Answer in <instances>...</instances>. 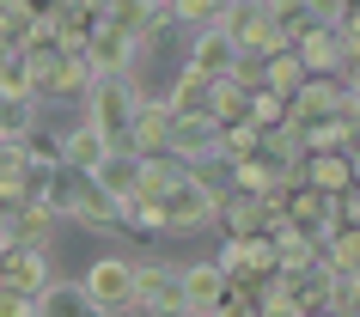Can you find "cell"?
<instances>
[{
	"label": "cell",
	"instance_id": "cell-37",
	"mask_svg": "<svg viewBox=\"0 0 360 317\" xmlns=\"http://www.w3.org/2000/svg\"><path fill=\"white\" fill-rule=\"evenodd\" d=\"M348 280H354V293H360V269H354V275H348Z\"/></svg>",
	"mask_w": 360,
	"mask_h": 317
},
{
	"label": "cell",
	"instance_id": "cell-6",
	"mask_svg": "<svg viewBox=\"0 0 360 317\" xmlns=\"http://www.w3.org/2000/svg\"><path fill=\"white\" fill-rule=\"evenodd\" d=\"M104 25L122 31L134 49H147V43H159V31L171 25V6H153V0H110V6H104Z\"/></svg>",
	"mask_w": 360,
	"mask_h": 317
},
{
	"label": "cell",
	"instance_id": "cell-26",
	"mask_svg": "<svg viewBox=\"0 0 360 317\" xmlns=\"http://www.w3.org/2000/svg\"><path fill=\"white\" fill-rule=\"evenodd\" d=\"M37 13H43V6L0 0V43H6V49H25V43H31V31H37Z\"/></svg>",
	"mask_w": 360,
	"mask_h": 317
},
{
	"label": "cell",
	"instance_id": "cell-16",
	"mask_svg": "<svg viewBox=\"0 0 360 317\" xmlns=\"http://www.w3.org/2000/svg\"><path fill=\"white\" fill-rule=\"evenodd\" d=\"M56 207L49 202H25L13 220H6V244H19V250H49V238H56Z\"/></svg>",
	"mask_w": 360,
	"mask_h": 317
},
{
	"label": "cell",
	"instance_id": "cell-12",
	"mask_svg": "<svg viewBox=\"0 0 360 317\" xmlns=\"http://www.w3.org/2000/svg\"><path fill=\"white\" fill-rule=\"evenodd\" d=\"M165 134H171V110H165V98H141V110H134L129 141H122V147H129L134 159H165Z\"/></svg>",
	"mask_w": 360,
	"mask_h": 317
},
{
	"label": "cell",
	"instance_id": "cell-10",
	"mask_svg": "<svg viewBox=\"0 0 360 317\" xmlns=\"http://www.w3.org/2000/svg\"><path fill=\"white\" fill-rule=\"evenodd\" d=\"M238 61H245V56H238V43H232L220 25H208V31H195V37H190V74H202L208 86H220Z\"/></svg>",
	"mask_w": 360,
	"mask_h": 317
},
{
	"label": "cell",
	"instance_id": "cell-15",
	"mask_svg": "<svg viewBox=\"0 0 360 317\" xmlns=\"http://www.w3.org/2000/svg\"><path fill=\"white\" fill-rule=\"evenodd\" d=\"M110 153H116V147H110V141H104L98 129H86V122L61 134V171H74V177H92V171L104 165Z\"/></svg>",
	"mask_w": 360,
	"mask_h": 317
},
{
	"label": "cell",
	"instance_id": "cell-28",
	"mask_svg": "<svg viewBox=\"0 0 360 317\" xmlns=\"http://www.w3.org/2000/svg\"><path fill=\"white\" fill-rule=\"evenodd\" d=\"M275 262H281V275H293V269H318V244L305 238V232H293V238L275 244Z\"/></svg>",
	"mask_w": 360,
	"mask_h": 317
},
{
	"label": "cell",
	"instance_id": "cell-19",
	"mask_svg": "<svg viewBox=\"0 0 360 317\" xmlns=\"http://www.w3.org/2000/svg\"><path fill=\"white\" fill-rule=\"evenodd\" d=\"M220 299H226V275H220L214 262H195V269H184V311H190V317H208Z\"/></svg>",
	"mask_w": 360,
	"mask_h": 317
},
{
	"label": "cell",
	"instance_id": "cell-13",
	"mask_svg": "<svg viewBox=\"0 0 360 317\" xmlns=\"http://www.w3.org/2000/svg\"><path fill=\"white\" fill-rule=\"evenodd\" d=\"M330 269H293V275H275V299H281V305H293V311L300 317H311V311H323V299H330Z\"/></svg>",
	"mask_w": 360,
	"mask_h": 317
},
{
	"label": "cell",
	"instance_id": "cell-20",
	"mask_svg": "<svg viewBox=\"0 0 360 317\" xmlns=\"http://www.w3.org/2000/svg\"><path fill=\"white\" fill-rule=\"evenodd\" d=\"M37 134V98L25 86H6L0 92V141H31Z\"/></svg>",
	"mask_w": 360,
	"mask_h": 317
},
{
	"label": "cell",
	"instance_id": "cell-31",
	"mask_svg": "<svg viewBox=\"0 0 360 317\" xmlns=\"http://www.w3.org/2000/svg\"><path fill=\"white\" fill-rule=\"evenodd\" d=\"M6 86H19V49L0 43V92H6Z\"/></svg>",
	"mask_w": 360,
	"mask_h": 317
},
{
	"label": "cell",
	"instance_id": "cell-36",
	"mask_svg": "<svg viewBox=\"0 0 360 317\" xmlns=\"http://www.w3.org/2000/svg\"><path fill=\"white\" fill-rule=\"evenodd\" d=\"M348 171H354V183H360V141L348 147Z\"/></svg>",
	"mask_w": 360,
	"mask_h": 317
},
{
	"label": "cell",
	"instance_id": "cell-9",
	"mask_svg": "<svg viewBox=\"0 0 360 317\" xmlns=\"http://www.w3.org/2000/svg\"><path fill=\"white\" fill-rule=\"evenodd\" d=\"M56 19V49L61 56H86V43L104 31V6L98 0H68V6H49Z\"/></svg>",
	"mask_w": 360,
	"mask_h": 317
},
{
	"label": "cell",
	"instance_id": "cell-30",
	"mask_svg": "<svg viewBox=\"0 0 360 317\" xmlns=\"http://www.w3.org/2000/svg\"><path fill=\"white\" fill-rule=\"evenodd\" d=\"M336 220L348 226V232H360V183H354V189H348V195L336 202Z\"/></svg>",
	"mask_w": 360,
	"mask_h": 317
},
{
	"label": "cell",
	"instance_id": "cell-14",
	"mask_svg": "<svg viewBox=\"0 0 360 317\" xmlns=\"http://www.w3.org/2000/svg\"><path fill=\"white\" fill-rule=\"evenodd\" d=\"M134 61H141V49H134L122 31H98L92 43H86V67H92V79H116V74H134Z\"/></svg>",
	"mask_w": 360,
	"mask_h": 317
},
{
	"label": "cell",
	"instance_id": "cell-2",
	"mask_svg": "<svg viewBox=\"0 0 360 317\" xmlns=\"http://www.w3.org/2000/svg\"><path fill=\"white\" fill-rule=\"evenodd\" d=\"M141 86H134V74H116V79H92V92H86V129H98L110 147H122L129 141V122L134 110H141Z\"/></svg>",
	"mask_w": 360,
	"mask_h": 317
},
{
	"label": "cell",
	"instance_id": "cell-18",
	"mask_svg": "<svg viewBox=\"0 0 360 317\" xmlns=\"http://www.w3.org/2000/svg\"><path fill=\"white\" fill-rule=\"evenodd\" d=\"M165 110H171V122H202V116L214 110V86H208L202 74H190V67H184V79L165 92Z\"/></svg>",
	"mask_w": 360,
	"mask_h": 317
},
{
	"label": "cell",
	"instance_id": "cell-24",
	"mask_svg": "<svg viewBox=\"0 0 360 317\" xmlns=\"http://www.w3.org/2000/svg\"><path fill=\"white\" fill-rule=\"evenodd\" d=\"M184 177H190V171L177 165V159H141V189H134V195H141V202H165Z\"/></svg>",
	"mask_w": 360,
	"mask_h": 317
},
{
	"label": "cell",
	"instance_id": "cell-8",
	"mask_svg": "<svg viewBox=\"0 0 360 317\" xmlns=\"http://www.w3.org/2000/svg\"><path fill=\"white\" fill-rule=\"evenodd\" d=\"M49 250H19V244H0V287L19 299H37L49 287Z\"/></svg>",
	"mask_w": 360,
	"mask_h": 317
},
{
	"label": "cell",
	"instance_id": "cell-7",
	"mask_svg": "<svg viewBox=\"0 0 360 317\" xmlns=\"http://www.w3.org/2000/svg\"><path fill=\"white\" fill-rule=\"evenodd\" d=\"M165 159H177L184 171H208L214 159H220V129H214L208 116H202V122H171Z\"/></svg>",
	"mask_w": 360,
	"mask_h": 317
},
{
	"label": "cell",
	"instance_id": "cell-1",
	"mask_svg": "<svg viewBox=\"0 0 360 317\" xmlns=\"http://www.w3.org/2000/svg\"><path fill=\"white\" fill-rule=\"evenodd\" d=\"M43 202L56 207V220H74V226H86V232H110V226L122 220V207H116L92 177H74V171H61Z\"/></svg>",
	"mask_w": 360,
	"mask_h": 317
},
{
	"label": "cell",
	"instance_id": "cell-4",
	"mask_svg": "<svg viewBox=\"0 0 360 317\" xmlns=\"http://www.w3.org/2000/svg\"><path fill=\"white\" fill-rule=\"evenodd\" d=\"M79 293L92 299L98 317L134 311V262H129V257H98L92 269H86V280H79Z\"/></svg>",
	"mask_w": 360,
	"mask_h": 317
},
{
	"label": "cell",
	"instance_id": "cell-22",
	"mask_svg": "<svg viewBox=\"0 0 360 317\" xmlns=\"http://www.w3.org/2000/svg\"><path fill=\"white\" fill-rule=\"evenodd\" d=\"M257 79H263V92H275V98H300V86H305V67H300V56L287 49V56H275V61H257Z\"/></svg>",
	"mask_w": 360,
	"mask_h": 317
},
{
	"label": "cell",
	"instance_id": "cell-5",
	"mask_svg": "<svg viewBox=\"0 0 360 317\" xmlns=\"http://www.w3.org/2000/svg\"><path fill=\"white\" fill-rule=\"evenodd\" d=\"M134 311L190 317L184 311V269H171V262H134Z\"/></svg>",
	"mask_w": 360,
	"mask_h": 317
},
{
	"label": "cell",
	"instance_id": "cell-27",
	"mask_svg": "<svg viewBox=\"0 0 360 317\" xmlns=\"http://www.w3.org/2000/svg\"><path fill=\"white\" fill-rule=\"evenodd\" d=\"M86 92H92L86 56H61V74H56V86H49V98H86Z\"/></svg>",
	"mask_w": 360,
	"mask_h": 317
},
{
	"label": "cell",
	"instance_id": "cell-29",
	"mask_svg": "<svg viewBox=\"0 0 360 317\" xmlns=\"http://www.w3.org/2000/svg\"><path fill=\"white\" fill-rule=\"evenodd\" d=\"M171 19H190V25L208 31V25H220V6H214V0H177V6H171Z\"/></svg>",
	"mask_w": 360,
	"mask_h": 317
},
{
	"label": "cell",
	"instance_id": "cell-32",
	"mask_svg": "<svg viewBox=\"0 0 360 317\" xmlns=\"http://www.w3.org/2000/svg\"><path fill=\"white\" fill-rule=\"evenodd\" d=\"M0 317H31V299H19V293L0 287Z\"/></svg>",
	"mask_w": 360,
	"mask_h": 317
},
{
	"label": "cell",
	"instance_id": "cell-35",
	"mask_svg": "<svg viewBox=\"0 0 360 317\" xmlns=\"http://www.w3.org/2000/svg\"><path fill=\"white\" fill-rule=\"evenodd\" d=\"M257 317H300V311H293V305H281V299H269V305H263Z\"/></svg>",
	"mask_w": 360,
	"mask_h": 317
},
{
	"label": "cell",
	"instance_id": "cell-25",
	"mask_svg": "<svg viewBox=\"0 0 360 317\" xmlns=\"http://www.w3.org/2000/svg\"><path fill=\"white\" fill-rule=\"evenodd\" d=\"M220 226H226V238H263V202L257 195H226Z\"/></svg>",
	"mask_w": 360,
	"mask_h": 317
},
{
	"label": "cell",
	"instance_id": "cell-11",
	"mask_svg": "<svg viewBox=\"0 0 360 317\" xmlns=\"http://www.w3.org/2000/svg\"><path fill=\"white\" fill-rule=\"evenodd\" d=\"M293 183H305V189H318V195H330V202H342V195L354 189L348 153H305L300 171H293Z\"/></svg>",
	"mask_w": 360,
	"mask_h": 317
},
{
	"label": "cell",
	"instance_id": "cell-21",
	"mask_svg": "<svg viewBox=\"0 0 360 317\" xmlns=\"http://www.w3.org/2000/svg\"><path fill=\"white\" fill-rule=\"evenodd\" d=\"M31 317H98V311H92V299L79 293V280H49L31 299Z\"/></svg>",
	"mask_w": 360,
	"mask_h": 317
},
{
	"label": "cell",
	"instance_id": "cell-23",
	"mask_svg": "<svg viewBox=\"0 0 360 317\" xmlns=\"http://www.w3.org/2000/svg\"><path fill=\"white\" fill-rule=\"evenodd\" d=\"M318 262L330 269L336 280H348L360 269V232H348V226H336L330 238H323V250H318Z\"/></svg>",
	"mask_w": 360,
	"mask_h": 317
},
{
	"label": "cell",
	"instance_id": "cell-3",
	"mask_svg": "<svg viewBox=\"0 0 360 317\" xmlns=\"http://www.w3.org/2000/svg\"><path fill=\"white\" fill-rule=\"evenodd\" d=\"M226 195H232L226 183H208L202 171H190V177H184V183L159 202V220H165V232H202V226L220 220Z\"/></svg>",
	"mask_w": 360,
	"mask_h": 317
},
{
	"label": "cell",
	"instance_id": "cell-33",
	"mask_svg": "<svg viewBox=\"0 0 360 317\" xmlns=\"http://www.w3.org/2000/svg\"><path fill=\"white\" fill-rule=\"evenodd\" d=\"M208 317H257V311H250L245 299H232V293H226V299H220V305H214V311H208Z\"/></svg>",
	"mask_w": 360,
	"mask_h": 317
},
{
	"label": "cell",
	"instance_id": "cell-17",
	"mask_svg": "<svg viewBox=\"0 0 360 317\" xmlns=\"http://www.w3.org/2000/svg\"><path fill=\"white\" fill-rule=\"evenodd\" d=\"M92 183L104 189V195H110L116 207H122V202H134V189H141V159H134L129 147H116L110 159H104V165L92 171Z\"/></svg>",
	"mask_w": 360,
	"mask_h": 317
},
{
	"label": "cell",
	"instance_id": "cell-34",
	"mask_svg": "<svg viewBox=\"0 0 360 317\" xmlns=\"http://www.w3.org/2000/svg\"><path fill=\"white\" fill-rule=\"evenodd\" d=\"M342 86H348V98H360V61H348V67H342Z\"/></svg>",
	"mask_w": 360,
	"mask_h": 317
}]
</instances>
